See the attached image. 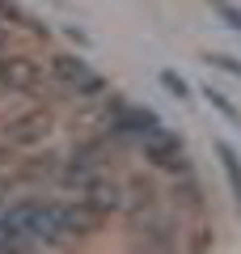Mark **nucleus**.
<instances>
[{
  "label": "nucleus",
  "instance_id": "nucleus-13",
  "mask_svg": "<svg viewBox=\"0 0 241 254\" xmlns=\"http://www.w3.org/2000/svg\"><path fill=\"white\" fill-rule=\"evenodd\" d=\"M161 85H165V89H170L174 98H190V85L182 81V76L174 72V68H165V72H161Z\"/></svg>",
  "mask_w": 241,
  "mask_h": 254
},
{
  "label": "nucleus",
  "instance_id": "nucleus-11",
  "mask_svg": "<svg viewBox=\"0 0 241 254\" xmlns=\"http://www.w3.org/2000/svg\"><path fill=\"white\" fill-rule=\"evenodd\" d=\"M93 178H98V174H93V165L89 161H72L68 165V170H63V182H68V187H85V182H93Z\"/></svg>",
  "mask_w": 241,
  "mask_h": 254
},
{
  "label": "nucleus",
  "instance_id": "nucleus-10",
  "mask_svg": "<svg viewBox=\"0 0 241 254\" xmlns=\"http://www.w3.org/2000/svg\"><path fill=\"white\" fill-rule=\"evenodd\" d=\"M21 246H30V242H26V237H21L17 229H13L9 220H4V216H0V254H9V250H21Z\"/></svg>",
  "mask_w": 241,
  "mask_h": 254
},
{
  "label": "nucleus",
  "instance_id": "nucleus-5",
  "mask_svg": "<svg viewBox=\"0 0 241 254\" xmlns=\"http://www.w3.org/2000/svg\"><path fill=\"white\" fill-rule=\"evenodd\" d=\"M80 203H89V208L98 212V216H106V212L123 208V195H119V187H115V182L93 178V182H85V187H80Z\"/></svg>",
  "mask_w": 241,
  "mask_h": 254
},
{
  "label": "nucleus",
  "instance_id": "nucleus-7",
  "mask_svg": "<svg viewBox=\"0 0 241 254\" xmlns=\"http://www.w3.org/2000/svg\"><path fill=\"white\" fill-rule=\"evenodd\" d=\"M47 131H51V115H26V119H17V123H9V144H34V140H47Z\"/></svg>",
  "mask_w": 241,
  "mask_h": 254
},
{
  "label": "nucleus",
  "instance_id": "nucleus-4",
  "mask_svg": "<svg viewBox=\"0 0 241 254\" xmlns=\"http://www.w3.org/2000/svg\"><path fill=\"white\" fill-rule=\"evenodd\" d=\"M0 85H9L13 93H30L43 85V68L30 55H13V60H0Z\"/></svg>",
  "mask_w": 241,
  "mask_h": 254
},
{
  "label": "nucleus",
  "instance_id": "nucleus-9",
  "mask_svg": "<svg viewBox=\"0 0 241 254\" xmlns=\"http://www.w3.org/2000/svg\"><path fill=\"white\" fill-rule=\"evenodd\" d=\"M0 17H4V21H17V26L34 30V34H47V26H34V17H30V13H21L13 0H0Z\"/></svg>",
  "mask_w": 241,
  "mask_h": 254
},
{
  "label": "nucleus",
  "instance_id": "nucleus-15",
  "mask_svg": "<svg viewBox=\"0 0 241 254\" xmlns=\"http://www.w3.org/2000/svg\"><path fill=\"white\" fill-rule=\"evenodd\" d=\"M207 64H216V68H224V72H233V76H241V64L233 60V55H207Z\"/></svg>",
  "mask_w": 241,
  "mask_h": 254
},
{
  "label": "nucleus",
  "instance_id": "nucleus-14",
  "mask_svg": "<svg viewBox=\"0 0 241 254\" xmlns=\"http://www.w3.org/2000/svg\"><path fill=\"white\" fill-rule=\"evenodd\" d=\"M216 13H220V17H224V21H229V26H233V30H241V13H237V9H233L229 0H216Z\"/></svg>",
  "mask_w": 241,
  "mask_h": 254
},
{
  "label": "nucleus",
  "instance_id": "nucleus-6",
  "mask_svg": "<svg viewBox=\"0 0 241 254\" xmlns=\"http://www.w3.org/2000/svg\"><path fill=\"white\" fill-rule=\"evenodd\" d=\"M93 229H98V212L89 203H68V208H60V233L63 237H85Z\"/></svg>",
  "mask_w": 241,
  "mask_h": 254
},
{
  "label": "nucleus",
  "instance_id": "nucleus-12",
  "mask_svg": "<svg viewBox=\"0 0 241 254\" xmlns=\"http://www.w3.org/2000/svg\"><path fill=\"white\" fill-rule=\"evenodd\" d=\"M203 98H207V102H212V106H216V110H220V115H224V119H233V123H237V119H241V115H237V106H233V102H229V98H224V93H220V89H212V85H203Z\"/></svg>",
  "mask_w": 241,
  "mask_h": 254
},
{
  "label": "nucleus",
  "instance_id": "nucleus-16",
  "mask_svg": "<svg viewBox=\"0 0 241 254\" xmlns=\"http://www.w3.org/2000/svg\"><path fill=\"white\" fill-rule=\"evenodd\" d=\"M0 43H4V26H0Z\"/></svg>",
  "mask_w": 241,
  "mask_h": 254
},
{
  "label": "nucleus",
  "instance_id": "nucleus-2",
  "mask_svg": "<svg viewBox=\"0 0 241 254\" xmlns=\"http://www.w3.org/2000/svg\"><path fill=\"white\" fill-rule=\"evenodd\" d=\"M51 72H55V81H63L68 89H76L80 98H98V93L106 89V76H98L80 55H51Z\"/></svg>",
  "mask_w": 241,
  "mask_h": 254
},
{
  "label": "nucleus",
  "instance_id": "nucleus-8",
  "mask_svg": "<svg viewBox=\"0 0 241 254\" xmlns=\"http://www.w3.org/2000/svg\"><path fill=\"white\" fill-rule=\"evenodd\" d=\"M216 157H220V165H224V178H229V187H233V199L241 203V157H237V148L224 144V140H216Z\"/></svg>",
  "mask_w": 241,
  "mask_h": 254
},
{
  "label": "nucleus",
  "instance_id": "nucleus-3",
  "mask_svg": "<svg viewBox=\"0 0 241 254\" xmlns=\"http://www.w3.org/2000/svg\"><path fill=\"white\" fill-rule=\"evenodd\" d=\"M140 148L144 157H148L152 165H161V170H182V140L174 136V131H165V127H148V131H140Z\"/></svg>",
  "mask_w": 241,
  "mask_h": 254
},
{
  "label": "nucleus",
  "instance_id": "nucleus-1",
  "mask_svg": "<svg viewBox=\"0 0 241 254\" xmlns=\"http://www.w3.org/2000/svg\"><path fill=\"white\" fill-rule=\"evenodd\" d=\"M13 229H17L26 242H60V203H17V208L4 212Z\"/></svg>",
  "mask_w": 241,
  "mask_h": 254
}]
</instances>
